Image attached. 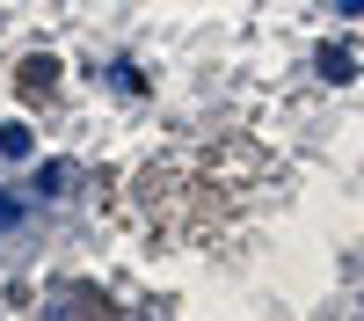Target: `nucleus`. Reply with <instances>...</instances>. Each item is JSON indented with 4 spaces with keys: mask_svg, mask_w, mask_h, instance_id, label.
<instances>
[{
    "mask_svg": "<svg viewBox=\"0 0 364 321\" xmlns=\"http://www.w3.org/2000/svg\"><path fill=\"white\" fill-rule=\"evenodd\" d=\"M29 146H37V139H29L22 125H0V154H8V161H29Z\"/></svg>",
    "mask_w": 364,
    "mask_h": 321,
    "instance_id": "f257e3e1",
    "label": "nucleus"
},
{
    "mask_svg": "<svg viewBox=\"0 0 364 321\" xmlns=\"http://www.w3.org/2000/svg\"><path fill=\"white\" fill-rule=\"evenodd\" d=\"M321 73L328 80H350V51H321Z\"/></svg>",
    "mask_w": 364,
    "mask_h": 321,
    "instance_id": "f03ea898",
    "label": "nucleus"
},
{
    "mask_svg": "<svg viewBox=\"0 0 364 321\" xmlns=\"http://www.w3.org/2000/svg\"><path fill=\"white\" fill-rule=\"evenodd\" d=\"M22 219V197H8V190H0V226H15Z\"/></svg>",
    "mask_w": 364,
    "mask_h": 321,
    "instance_id": "7ed1b4c3",
    "label": "nucleus"
}]
</instances>
